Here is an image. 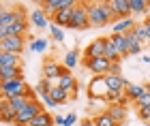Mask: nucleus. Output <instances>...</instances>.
Masks as SVG:
<instances>
[{
    "label": "nucleus",
    "mask_w": 150,
    "mask_h": 126,
    "mask_svg": "<svg viewBox=\"0 0 150 126\" xmlns=\"http://www.w3.org/2000/svg\"><path fill=\"white\" fill-rule=\"evenodd\" d=\"M88 11V22L92 28H103L107 24H114L116 17L110 9V2H86Z\"/></svg>",
    "instance_id": "nucleus-1"
},
{
    "label": "nucleus",
    "mask_w": 150,
    "mask_h": 126,
    "mask_svg": "<svg viewBox=\"0 0 150 126\" xmlns=\"http://www.w3.org/2000/svg\"><path fill=\"white\" fill-rule=\"evenodd\" d=\"M28 90H30V88L26 85L24 77H22V79H11V81L0 83V96H2L4 101H11V98H15V96H22V94H26Z\"/></svg>",
    "instance_id": "nucleus-2"
},
{
    "label": "nucleus",
    "mask_w": 150,
    "mask_h": 126,
    "mask_svg": "<svg viewBox=\"0 0 150 126\" xmlns=\"http://www.w3.org/2000/svg\"><path fill=\"white\" fill-rule=\"evenodd\" d=\"M69 28H73V30H86V28H90L86 2H75V4H73V15H71Z\"/></svg>",
    "instance_id": "nucleus-3"
},
{
    "label": "nucleus",
    "mask_w": 150,
    "mask_h": 126,
    "mask_svg": "<svg viewBox=\"0 0 150 126\" xmlns=\"http://www.w3.org/2000/svg\"><path fill=\"white\" fill-rule=\"evenodd\" d=\"M41 111H43V107H41V103H39V98H37V101L28 103L26 107H22V109L17 111L15 122H13V124H15V126H26V124H28L37 113H41Z\"/></svg>",
    "instance_id": "nucleus-4"
},
{
    "label": "nucleus",
    "mask_w": 150,
    "mask_h": 126,
    "mask_svg": "<svg viewBox=\"0 0 150 126\" xmlns=\"http://www.w3.org/2000/svg\"><path fill=\"white\" fill-rule=\"evenodd\" d=\"M15 19H13L11 24V36H26V32H28V22H26V9L24 6H15Z\"/></svg>",
    "instance_id": "nucleus-5"
},
{
    "label": "nucleus",
    "mask_w": 150,
    "mask_h": 126,
    "mask_svg": "<svg viewBox=\"0 0 150 126\" xmlns=\"http://www.w3.org/2000/svg\"><path fill=\"white\" fill-rule=\"evenodd\" d=\"M81 64L86 66L88 71L92 73V75H97V77H103V75H107L110 73V60L107 58H81Z\"/></svg>",
    "instance_id": "nucleus-6"
},
{
    "label": "nucleus",
    "mask_w": 150,
    "mask_h": 126,
    "mask_svg": "<svg viewBox=\"0 0 150 126\" xmlns=\"http://www.w3.org/2000/svg\"><path fill=\"white\" fill-rule=\"evenodd\" d=\"M58 85L67 92V96H69V101H75L77 98V81H75V75L71 71H62V75L58 77Z\"/></svg>",
    "instance_id": "nucleus-7"
},
{
    "label": "nucleus",
    "mask_w": 150,
    "mask_h": 126,
    "mask_svg": "<svg viewBox=\"0 0 150 126\" xmlns=\"http://www.w3.org/2000/svg\"><path fill=\"white\" fill-rule=\"evenodd\" d=\"M24 43H26V36H6L0 41V51L19 56L24 51Z\"/></svg>",
    "instance_id": "nucleus-8"
},
{
    "label": "nucleus",
    "mask_w": 150,
    "mask_h": 126,
    "mask_svg": "<svg viewBox=\"0 0 150 126\" xmlns=\"http://www.w3.org/2000/svg\"><path fill=\"white\" fill-rule=\"evenodd\" d=\"M64 66L60 64L58 60H54V58H47L43 62V79H50V81H56V79L62 75Z\"/></svg>",
    "instance_id": "nucleus-9"
},
{
    "label": "nucleus",
    "mask_w": 150,
    "mask_h": 126,
    "mask_svg": "<svg viewBox=\"0 0 150 126\" xmlns=\"http://www.w3.org/2000/svg\"><path fill=\"white\" fill-rule=\"evenodd\" d=\"M75 4V0H43L41 2V9H43L45 15H54L60 9H69V6Z\"/></svg>",
    "instance_id": "nucleus-10"
},
{
    "label": "nucleus",
    "mask_w": 150,
    "mask_h": 126,
    "mask_svg": "<svg viewBox=\"0 0 150 126\" xmlns=\"http://www.w3.org/2000/svg\"><path fill=\"white\" fill-rule=\"evenodd\" d=\"M107 92L110 90H107V85H105V79L103 77H92L90 85H88V96L90 98H101V101H103Z\"/></svg>",
    "instance_id": "nucleus-11"
},
{
    "label": "nucleus",
    "mask_w": 150,
    "mask_h": 126,
    "mask_svg": "<svg viewBox=\"0 0 150 126\" xmlns=\"http://www.w3.org/2000/svg\"><path fill=\"white\" fill-rule=\"evenodd\" d=\"M105 41H107V36L94 38V41L84 49V58H90V60H92V58H103V54H105Z\"/></svg>",
    "instance_id": "nucleus-12"
},
{
    "label": "nucleus",
    "mask_w": 150,
    "mask_h": 126,
    "mask_svg": "<svg viewBox=\"0 0 150 126\" xmlns=\"http://www.w3.org/2000/svg\"><path fill=\"white\" fill-rule=\"evenodd\" d=\"M103 79H105V85H107V90L110 92H125V88L129 85V81L122 75H110V73H107V75H103Z\"/></svg>",
    "instance_id": "nucleus-13"
},
{
    "label": "nucleus",
    "mask_w": 150,
    "mask_h": 126,
    "mask_svg": "<svg viewBox=\"0 0 150 126\" xmlns=\"http://www.w3.org/2000/svg\"><path fill=\"white\" fill-rule=\"evenodd\" d=\"M110 9L116 19L131 17V9H129V0H110Z\"/></svg>",
    "instance_id": "nucleus-14"
},
{
    "label": "nucleus",
    "mask_w": 150,
    "mask_h": 126,
    "mask_svg": "<svg viewBox=\"0 0 150 126\" xmlns=\"http://www.w3.org/2000/svg\"><path fill=\"white\" fill-rule=\"evenodd\" d=\"M71 15H73V6H69V9H60L58 13L52 15V19H54V24H56L58 28H69Z\"/></svg>",
    "instance_id": "nucleus-15"
},
{
    "label": "nucleus",
    "mask_w": 150,
    "mask_h": 126,
    "mask_svg": "<svg viewBox=\"0 0 150 126\" xmlns=\"http://www.w3.org/2000/svg\"><path fill=\"white\" fill-rule=\"evenodd\" d=\"M137 24L133 17H122V19H116L114 22V32L112 34H127V32L133 30V26Z\"/></svg>",
    "instance_id": "nucleus-16"
},
{
    "label": "nucleus",
    "mask_w": 150,
    "mask_h": 126,
    "mask_svg": "<svg viewBox=\"0 0 150 126\" xmlns=\"http://www.w3.org/2000/svg\"><path fill=\"white\" fill-rule=\"evenodd\" d=\"M105 111L110 113V118H112V120L118 124V126L127 120V109H125V105H118V103H116V105H110Z\"/></svg>",
    "instance_id": "nucleus-17"
},
{
    "label": "nucleus",
    "mask_w": 150,
    "mask_h": 126,
    "mask_svg": "<svg viewBox=\"0 0 150 126\" xmlns=\"http://www.w3.org/2000/svg\"><path fill=\"white\" fill-rule=\"evenodd\" d=\"M30 22H32V26L35 28H47L50 26V19H47V15L43 13V9H32V13H30Z\"/></svg>",
    "instance_id": "nucleus-18"
},
{
    "label": "nucleus",
    "mask_w": 150,
    "mask_h": 126,
    "mask_svg": "<svg viewBox=\"0 0 150 126\" xmlns=\"http://www.w3.org/2000/svg\"><path fill=\"white\" fill-rule=\"evenodd\" d=\"M11 79H22V64L9 66V69H0V83L11 81Z\"/></svg>",
    "instance_id": "nucleus-19"
},
{
    "label": "nucleus",
    "mask_w": 150,
    "mask_h": 126,
    "mask_svg": "<svg viewBox=\"0 0 150 126\" xmlns=\"http://www.w3.org/2000/svg\"><path fill=\"white\" fill-rule=\"evenodd\" d=\"M54 124V116L50 113V111H41V113H37L35 118H32V120L26 124V126H52Z\"/></svg>",
    "instance_id": "nucleus-20"
},
{
    "label": "nucleus",
    "mask_w": 150,
    "mask_h": 126,
    "mask_svg": "<svg viewBox=\"0 0 150 126\" xmlns=\"http://www.w3.org/2000/svg\"><path fill=\"white\" fill-rule=\"evenodd\" d=\"M15 116H17V111L11 107V103H9V101H4L2 105H0V122L13 124V122H15Z\"/></svg>",
    "instance_id": "nucleus-21"
},
{
    "label": "nucleus",
    "mask_w": 150,
    "mask_h": 126,
    "mask_svg": "<svg viewBox=\"0 0 150 126\" xmlns=\"http://www.w3.org/2000/svg\"><path fill=\"white\" fill-rule=\"evenodd\" d=\"M110 41L114 43V47L118 49V54H120V56H129V45H127L125 34H112V36H110Z\"/></svg>",
    "instance_id": "nucleus-22"
},
{
    "label": "nucleus",
    "mask_w": 150,
    "mask_h": 126,
    "mask_svg": "<svg viewBox=\"0 0 150 126\" xmlns=\"http://www.w3.org/2000/svg\"><path fill=\"white\" fill-rule=\"evenodd\" d=\"M125 92H127V94H125L127 101H133V103H135L146 90H144V85H137V83H131V81H129V85L125 88Z\"/></svg>",
    "instance_id": "nucleus-23"
},
{
    "label": "nucleus",
    "mask_w": 150,
    "mask_h": 126,
    "mask_svg": "<svg viewBox=\"0 0 150 126\" xmlns=\"http://www.w3.org/2000/svg\"><path fill=\"white\" fill-rule=\"evenodd\" d=\"M81 62V58H79V51L77 49H71V51H67V56H64V62H62V66L67 71H71V69H75Z\"/></svg>",
    "instance_id": "nucleus-24"
},
{
    "label": "nucleus",
    "mask_w": 150,
    "mask_h": 126,
    "mask_svg": "<svg viewBox=\"0 0 150 126\" xmlns=\"http://www.w3.org/2000/svg\"><path fill=\"white\" fill-rule=\"evenodd\" d=\"M9 66H19V56L0 51V69H9Z\"/></svg>",
    "instance_id": "nucleus-25"
},
{
    "label": "nucleus",
    "mask_w": 150,
    "mask_h": 126,
    "mask_svg": "<svg viewBox=\"0 0 150 126\" xmlns=\"http://www.w3.org/2000/svg\"><path fill=\"white\" fill-rule=\"evenodd\" d=\"M103 58H107L110 62H120V54H118V49L114 47V43L110 41V36H107V41H105V54H103Z\"/></svg>",
    "instance_id": "nucleus-26"
},
{
    "label": "nucleus",
    "mask_w": 150,
    "mask_h": 126,
    "mask_svg": "<svg viewBox=\"0 0 150 126\" xmlns=\"http://www.w3.org/2000/svg\"><path fill=\"white\" fill-rule=\"evenodd\" d=\"M50 96L56 101V105H64L67 101H69V96H67V92L60 88V85H52V90H50Z\"/></svg>",
    "instance_id": "nucleus-27"
},
{
    "label": "nucleus",
    "mask_w": 150,
    "mask_h": 126,
    "mask_svg": "<svg viewBox=\"0 0 150 126\" xmlns=\"http://www.w3.org/2000/svg\"><path fill=\"white\" fill-rule=\"evenodd\" d=\"M129 9H131V13L144 15V13H148V0H129Z\"/></svg>",
    "instance_id": "nucleus-28"
},
{
    "label": "nucleus",
    "mask_w": 150,
    "mask_h": 126,
    "mask_svg": "<svg viewBox=\"0 0 150 126\" xmlns=\"http://www.w3.org/2000/svg\"><path fill=\"white\" fill-rule=\"evenodd\" d=\"M47 47H50V41L43 36H39L35 38V41H30V49L32 51H37V54H43V51H47Z\"/></svg>",
    "instance_id": "nucleus-29"
},
{
    "label": "nucleus",
    "mask_w": 150,
    "mask_h": 126,
    "mask_svg": "<svg viewBox=\"0 0 150 126\" xmlns=\"http://www.w3.org/2000/svg\"><path fill=\"white\" fill-rule=\"evenodd\" d=\"M92 124H94V126H118V124H116L112 118H110V113H107V111H101V113L94 118Z\"/></svg>",
    "instance_id": "nucleus-30"
},
{
    "label": "nucleus",
    "mask_w": 150,
    "mask_h": 126,
    "mask_svg": "<svg viewBox=\"0 0 150 126\" xmlns=\"http://www.w3.org/2000/svg\"><path fill=\"white\" fill-rule=\"evenodd\" d=\"M131 32L135 34V38H137L139 43H144V41H148V34H146V26H144V24H135Z\"/></svg>",
    "instance_id": "nucleus-31"
},
{
    "label": "nucleus",
    "mask_w": 150,
    "mask_h": 126,
    "mask_svg": "<svg viewBox=\"0 0 150 126\" xmlns=\"http://www.w3.org/2000/svg\"><path fill=\"white\" fill-rule=\"evenodd\" d=\"M47 28H50V32H52V38H54V41H56V43H62L64 41V32H62V28H58V26L56 24H50V26H47Z\"/></svg>",
    "instance_id": "nucleus-32"
},
{
    "label": "nucleus",
    "mask_w": 150,
    "mask_h": 126,
    "mask_svg": "<svg viewBox=\"0 0 150 126\" xmlns=\"http://www.w3.org/2000/svg\"><path fill=\"white\" fill-rule=\"evenodd\" d=\"M52 81H50V79H41V81H39V85H37V90H39V94H43V92H50L52 90Z\"/></svg>",
    "instance_id": "nucleus-33"
},
{
    "label": "nucleus",
    "mask_w": 150,
    "mask_h": 126,
    "mask_svg": "<svg viewBox=\"0 0 150 126\" xmlns=\"http://www.w3.org/2000/svg\"><path fill=\"white\" fill-rule=\"evenodd\" d=\"M135 105H137L139 109H142V107H150V94H148V92H144V94L135 101Z\"/></svg>",
    "instance_id": "nucleus-34"
},
{
    "label": "nucleus",
    "mask_w": 150,
    "mask_h": 126,
    "mask_svg": "<svg viewBox=\"0 0 150 126\" xmlns=\"http://www.w3.org/2000/svg\"><path fill=\"white\" fill-rule=\"evenodd\" d=\"M41 101H43V103L47 105V107H58L56 101H54V98L50 96V92H43V94H41Z\"/></svg>",
    "instance_id": "nucleus-35"
},
{
    "label": "nucleus",
    "mask_w": 150,
    "mask_h": 126,
    "mask_svg": "<svg viewBox=\"0 0 150 126\" xmlns=\"http://www.w3.org/2000/svg\"><path fill=\"white\" fill-rule=\"evenodd\" d=\"M139 118L144 122H150V107H142L139 109Z\"/></svg>",
    "instance_id": "nucleus-36"
},
{
    "label": "nucleus",
    "mask_w": 150,
    "mask_h": 126,
    "mask_svg": "<svg viewBox=\"0 0 150 126\" xmlns=\"http://www.w3.org/2000/svg\"><path fill=\"white\" fill-rule=\"evenodd\" d=\"M75 122H77V116H75V113H69V116H64V124H62V126H73Z\"/></svg>",
    "instance_id": "nucleus-37"
},
{
    "label": "nucleus",
    "mask_w": 150,
    "mask_h": 126,
    "mask_svg": "<svg viewBox=\"0 0 150 126\" xmlns=\"http://www.w3.org/2000/svg\"><path fill=\"white\" fill-rule=\"evenodd\" d=\"M110 75H122L120 73V62H112L110 64Z\"/></svg>",
    "instance_id": "nucleus-38"
},
{
    "label": "nucleus",
    "mask_w": 150,
    "mask_h": 126,
    "mask_svg": "<svg viewBox=\"0 0 150 126\" xmlns=\"http://www.w3.org/2000/svg\"><path fill=\"white\" fill-rule=\"evenodd\" d=\"M64 124V116H56L54 118V126H62Z\"/></svg>",
    "instance_id": "nucleus-39"
},
{
    "label": "nucleus",
    "mask_w": 150,
    "mask_h": 126,
    "mask_svg": "<svg viewBox=\"0 0 150 126\" xmlns=\"http://www.w3.org/2000/svg\"><path fill=\"white\" fill-rule=\"evenodd\" d=\"M144 26H146V34H148V41H150V19H148V22H144Z\"/></svg>",
    "instance_id": "nucleus-40"
},
{
    "label": "nucleus",
    "mask_w": 150,
    "mask_h": 126,
    "mask_svg": "<svg viewBox=\"0 0 150 126\" xmlns=\"http://www.w3.org/2000/svg\"><path fill=\"white\" fill-rule=\"evenodd\" d=\"M144 90H146V92H148V94H150V81H148V83L144 85Z\"/></svg>",
    "instance_id": "nucleus-41"
},
{
    "label": "nucleus",
    "mask_w": 150,
    "mask_h": 126,
    "mask_svg": "<svg viewBox=\"0 0 150 126\" xmlns=\"http://www.w3.org/2000/svg\"><path fill=\"white\" fill-rule=\"evenodd\" d=\"M2 103H4V98H2V96H0V105H2Z\"/></svg>",
    "instance_id": "nucleus-42"
},
{
    "label": "nucleus",
    "mask_w": 150,
    "mask_h": 126,
    "mask_svg": "<svg viewBox=\"0 0 150 126\" xmlns=\"http://www.w3.org/2000/svg\"><path fill=\"white\" fill-rule=\"evenodd\" d=\"M148 11H150V2H148Z\"/></svg>",
    "instance_id": "nucleus-43"
},
{
    "label": "nucleus",
    "mask_w": 150,
    "mask_h": 126,
    "mask_svg": "<svg viewBox=\"0 0 150 126\" xmlns=\"http://www.w3.org/2000/svg\"><path fill=\"white\" fill-rule=\"evenodd\" d=\"M90 126H94V124H90Z\"/></svg>",
    "instance_id": "nucleus-44"
},
{
    "label": "nucleus",
    "mask_w": 150,
    "mask_h": 126,
    "mask_svg": "<svg viewBox=\"0 0 150 126\" xmlns=\"http://www.w3.org/2000/svg\"><path fill=\"white\" fill-rule=\"evenodd\" d=\"M52 126H54V124H52Z\"/></svg>",
    "instance_id": "nucleus-45"
}]
</instances>
